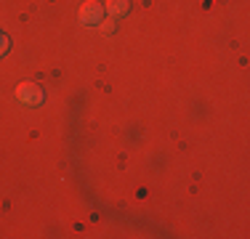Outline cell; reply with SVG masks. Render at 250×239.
<instances>
[{
    "label": "cell",
    "instance_id": "obj_1",
    "mask_svg": "<svg viewBox=\"0 0 250 239\" xmlns=\"http://www.w3.org/2000/svg\"><path fill=\"white\" fill-rule=\"evenodd\" d=\"M16 99L21 101L24 106H38V104H43V88L40 85H35V82H21L19 88H16Z\"/></svg>",
    "mask_w": 250,
    "mask_h": 239
},
{
    "label": "cell",
    "instance_id": "obj_2",
    "mask_svg": "<svg viewBox=\"0 0 250 239\" xmlns=\"http://www.w3.org/2000/svg\"><path fill=\"white\" fill-rule=\"evenodd\" d=\"M101 19H104V5L96 3V0L83 3V8H80V21L83 24H99Z\"/></svg>",
    "mask_w": 250,
    "mask_h": 239
},
{
    "label": "cell",
    "instance_id": "obj_3",
    "mask_svg": "<svg viewBox=\"0 0 250 239\" xmlns=\"http://www.w3.org/2000/svg\"><path fill=\"white\" fill-rule=\"evenodd\" d=\"M130 8L128 0H106V11H109L112 16H125Z\"/></svg>",
    "mask_w": 250,
    "mask_h": 239
},
{
    "label": "cell",
    "instance_id": "obj_4",
    "mask_svg": "<svg viewBox=\"0 0 250 239\" xmlns=\"http://www.w3.org/2000/svg\"><path fill=\"white\" fill-rule=\"evenodd\" d=\"M99 24H101V32H112V29H115V24H112V21H104V19H101Z\"/></svg>",
    "mask_w": 250,
    "mask_h": 239
},
{
    "label": "cell",
    "instance_id": "obj_5",
    "mask_svg": "<svg viewBox=\"0 0 250 239\" xmlns=\"http://www.w3.org/2000/svg\"><path fill=\"white\" fill-rule=\"evenodd\" d=\"M0 40H3V35H0Z\"/></svg>",
    "mask_w": 250,
    "mask_h": 239
}]
</instances>
